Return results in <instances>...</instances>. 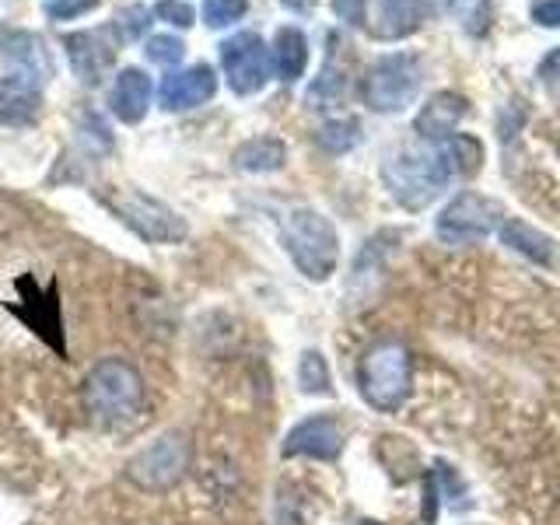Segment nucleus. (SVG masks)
<instances>
[{
	"instance_id": "obj_1",
	"label": "nucleus",
	"mask_w": 560,
	"mask_h": 525,
	"mask_svg": "<svg viewBox=\"0 0 560 525\" xmlns=\"http://www.w3.org/2000/svg\"><path fill=\"white\" fill-rule=\"evenodd\" d=\"M455 175V162L452 154L442 144H402V148H393L385 154L382 162V183L389 189V197L402 207L417 214V210H424L434 203V197L442 192Z\"/></svg>"
},
{
	"instance_id": "obj_2",
	"label": "nucleus",
	"mask_w": 560,
	"mask_h": 525,
	"mask_svg": "<svg viewBox=\"0 0 560 525\" xmlns=\"http://www.w3.org/2000/svg\"><path fill=\"white\" fill-rule=\"evenodd\" d=\"M144 378L127 358L109 354L95 361L92 372L84 375V407L105 428L133 424L144 410Z\"/></svg>"
},
{
	"instance_id": "obj_3",
	"label": "nucleus",
	"mask_w": 560,
	"mask_h": 525,
	"mask_svg": "<svg viewBox=\"0 0 560 525\" xmlns=\"http://www.w3.org/2000/svg\"><path fill=\"white\" fill-rule=\"evenodd\" d=\"M280 242H284V253L291 256L294 270L312 284L329 280L340 262L337 224L315 207H294L280 224Z\"/></svg>"
},
{
	"instance_id": "obj_4",
	"label": "nucleus",
	"mask_w": 560,
	"mask_h": 525,
	"mask_svg": "<svg viewBox=\"0 0 560 525\" xmlns=\"http://www.w3.org/2000/svg\"><path fill=\"white\" fill-rule=\"evenodd\" d=\"M358 389L372 410H399L410 396V350L399 340H382L368 347L358 364Z\"/></svg>"
},
{
	"instance_id": "obj_5",
	"label": "nucleus",
	"mask_w": 560,
	"mask_h": 525,
	"mask_svg": "<svg viewBox=\"0 0 560 525\" xmlns=\"http://www.w3.org/2000/svg\"><path fill=\"white\" fill-rule=\"evenodd\" d=\"M424 84V67L413 52H385L361 78V98L372 113H402Z\"/></svg>"
},
{
	"instance_id": "obj_6",
	"label": "nucleus",
	"mask_w": 560,
	"mask_h": 525,
	"mask_svg": "<svg viewBox=\"0 0 560 525\" xmlns=\"http://www.w3.org/2000/svg\"><path fill=\"white\" fill-rule=\"evenodd\" d=\"M189 463H192L189 438L183 431H165L127 463V480L137 490H148V494H165V490L183 483Z\"/></svg>"
},
{
	"instance_id": "obj_7",
	"label": "nucleus",
	"mask_w": 560,
	"mask_h": 525,
	"mask_svg": "<svg viewBox=\"0 0 560 525\" xmlns=\"http://www.w3.org/2000/svg\"><path fill=\"white\" fill-rule=\"evenodd\" d=\"M109 207L137 238H144L151 245H175L189 235V224L179 210H172L168 203L148 197V192L122 189L109 200Z\"/></svg>"
},
{
	"instance_id": "obj_8",
	"label": "nucleus",
	"mask_w": 560,
	"mask_h": 525,
	"mask_svg": "<svg viewBox=\"0 0 560 525\" xmlns=\"http://www.w3.org/2000/svg\"><path fill=\"white\" fill-rule=\"evenodd\" d=\"M501 221H504V207L498 200L463 189L459 197H452L442 207V214L434 221V235L445 245H472L494 235V228H501Z\"/></svg>"
},
{
	"instance_id": "obj_9",
	"label": "nucleus",
	"mask_w": 560,
	"mask_h": 525,
	"mask_svg": "<svg viewBox=\"0 0 560 525\" xmlns=\"http://www.w3.org/2000/svg\"><path fill=\"white\" fill-rule=\"evenodd\" d=\"M221 67H224L228 88H232L238 98L259 95L262 88H267L270 70H273L270 49L256 32H235L232 39H224L221 43Z\"/></svg>"
},
{
	"instance_id": "obj_10",
	"label": "nucleus",
	"mask_w": 560,
	"mask_h": 525,
	"mask_svg": "<svg viewBox=\"0 0 560 525\" xmlns=\"http://www.w3.org/2000/svg\"><path fill=\"white\" fill-rule=\"evenodd\" d=\"M63 49H67V63L74 70V78L88 88L102 84L109 78V70L116 67V43L102 28L63 35Z\"/></svg>"
},
{
	"instance_id": "obj_11",
	"label": "nucleus",
	"mask_w": 560,
	"mask_h": 525,
	"mask_svg": "<svg viewBox=\"0 0 560 525\" xmlns=\"http://www.w3.org/2000/svg\"><path fill=\"white\" fill-rule=\"evenodd\" d=\"M284 459H319V463H337L343 452V428L326 413L305 417L302 424H294L284 438Z\"/></svg>"
},
{
	"instance_id": "obj_12",
	"label": "nucleus",
	"mask_w": 560,
	"mask_h": 525,
	"mask_svg": "<svg viewBox=\"0 0 560 525\" xmlns=\"http://www.w3.org/2000/svg\"><path fill=\"white\" fill-rule=\"evenodd\" d=\"M0 52H4V63L11 67L8 74H22L39 84H46L52 74H57L52 52L46 49V39L28 28H11L0 35Z\"/></svg>"
},
{
	"instance_id": "obj_13",
	"label": "nucleus",
	"mask_w": 560,
	"mask_h": 525,
	"mask_svg": "<svg viewBox=\"0 0 560 525\" xmlns=\"http://www.w3.org/2000/svg\"><path fill=\"white\" fill-rule=\"evenodd\" d=\"M218 95V74L210 63H192L183 70H172V74L162 81V105L168 113H186V109H197V105L210 102Z\"/></svg>"
},
{
	"instance_id": "obj_14",
	"label": "nucleus",
	"mask_w": 560,
	"mask_h": 525,
	"mask_svg": "<svg viewBox=\"0 0 560 525\" xmlns=\"http://www.w3.org/2000/svg\"><path fill=\"white\" fill-rule=\"evenodd\" d=\"M151 109V78L140 67H122L113 74V88H109V113L127 122V127H137L140 119Z\"/></svg>"
},
{
	"instance_id": "obj_15",
	"label": "nucleus",
	"mask_w": 560,
	"mask_h": 525,
	"mask_svg": "<svg viewBox=\"0 0 560 525\" xmlns=\"http://www.w3.org/2000/svg\"><path fill=\"white\" fill-rule=\"evenodd\" d=\"M466 113H469V102L459 92H438L428 98L424 109L417 113L413 130L420 140H428V144H442V140L455 137V127H459Z\"/></svg>"
},
{
	"instance_id": "obj_16",
	"label": "nucleus",
	"mask_w": 560,
	"mask_h": 525,
	"mask_svg": "<svg viewBox=\"0 0 560 525\" xmlns=\"http://www.w3.org/2000/svg\"><path fill=\"white\" fill-rule=\"evenodd\" d=\"M43 113V84L22 78V74H8L0 78V122L4 127H32Z\"/></svg>"
},
{
	"instance_id": "obj_17",
	"label": "nucleus",
	"mask_w": 560,
	"mask_h": 525,
	"mask_svg": "<svg viewBox=\"0 0 560 525\" xmlns=\"http://www.w3.org/2000/svg\"><path fill=\"white\" fill-rule=\"evenodd\" d=\"M498 235H501V242L508 245V249L518 253V256H525V259H533L536 267L553 270L557 262H560L557 242H553L550 235H542L539 228H533L529 221H522V218H504L501 228H498Z\"/></svg>"
},
{
	"instance_id": "obj_18",
	"label": "nucleus",
	"mask_w": 560,
	"mask_h": 525,
	"mask_svg": "<svg viewBox=\"0 0 560 525\" xmlns=\"http://www.w3.org/2000/svg\"><path fill=\"white\" fill-rule=\"evenodd\" d=\"M270 67H273V74L284 84H294L298 78L305 74V67H308V39H305L302 28H294V25L277 28L273 49H270Z\"/></svg>"
},
{
	"instance_id": "obj_19",
	"label": "nucleus",
	"mask_w": 560,
	"mask_h": 525,
	"mask_svg": "<svg viewBox=\"0 0 560 525\" xmlns=\"http://www.w3.org/2000/svg\"><path fill=\"white\" fill-rule=\"evenodd\" d=\"M428 0H378V25L372 28L375 39H402L417 32L424 22Z\"/></svg>"
},
{
	"instance_id": "obj_20",
	"label": "nucleus",
	"mask_w": 560,
	"mask_h": 525,
	"mask_svg": "<svg viewBox=\"0 0 560 525\" xmlns=\"http://www.w3.org/2000/svg\"><path fill=\"white\" fill-rule=\"evenodd\" d=\"M284 162H288V148H284V140H277V137H253V140H245V144H238L232 154V165L249 175L277 172V168H284Z\"/></svg>"
},
{
	"instance_id": "obj_21",
	"label": "nucleus",
	"mask_w": 560,
	"mask_h": 525,
	"mask_svg": "<svg viewBox=\"0 0 560 525\" xmlns=\"http://www.w3.org/2000/svg\"><path fill=\"white\" fill-rule=\"evenodd\" d=\"M298 385H302V393H308V396H329L332 393L329 364L319 350H305V354L298 358Z\"/></svg>"
},
{
	"instance_id": "obj_22",
	"label": "nucleus",
	"mask_w": 560,
	"mask_h": 525,
	"mask_svg": "<svg viewBox=\"0 0 560 525\" xmlns=\"http://www.w3.org/2000/svg\"><path fill=\"white\" fill-rule=\"evenodd\" d=\"M315 140H319V148L329 151V154H347L350 148H358L361 122L358 119H329V122H323V127H319Z\"/></svg>"
},
{
	"instance_id": "obj_23",
	"label": "nucleus",
	"mask_w": 560,
	"mask_h": 525,
	"mask_svg": "<svg viewBox=\"0 0 560 525\" xmlns=\"http://www.w3.org/2000/svg\"><path fill=\"white\" fill-rule=\"evenodd\" d=\"M148 25H151V11L144 4H127L119 8L116 18H113V32L119 43H137L148 35Z\"/></svg>"
},
{
	"instance_id": "obj_24",
	"label": "nucleus",
	"mask_w": 560,
	"mask_h": 525,
	"mask_svg": "<svg viewBox=\"0 0 560 525\" xmlns=\"http://www.w3.org/2000/svg\"><path fill=\"white\" fill-rule=\"evenodd\" d=\"M445 148H448L452 162H455V172H463V175H477L480 172V162H483L480 140H472L466 133H455V137L445 140Z\"/></svg>"
},
{
	"instance_id": "obj_25",
	"label": "nucleus",
	"mask_w": 560,
	"mask_h": 525,
	"mask_svg": "<svg viewBox=\"0 0 560 525\" xmlns=\"http://www.w3.org/2000/svg\"><path fill=\"white\" fill-rule=\"evenodd\" d=\"M249 0H203V25L207 28H228L245 18Z\"/></svg>"
},
{
	"instance_id": "obj_26",
	"label": "nucleus",
	"mask_w": 560,
	"mask_h": 525,
	"mask_svg": "<svg viewBox=\"0 0 560 525\" xmlns=\"http://www.w3.org/2000/svg\"><path fill=\"white\" fill-rule=\"evenodd\" d=\"M144 57L158 67H175L186 57V43L175 39V35H151L144 43Z\"/></svg>"
},
{
	"instance_id": "obj_27",
	"label": "nucleus",
	"mask_w": 560,
	"mask_h": 525,
	"mask_svg": "<svg viewBox=\"0 0 560 525\" xmlns=\"http://www.w3.org/2000/svg\"><path fill=\"white\" fill-rule=\"evenodd\" d=\"M343 95V74L337 67H323L319 81L308 88V105L312 109H326L329 102H337Z\"/></svg>"
},
{
	"instance_id": "obj_28",
	"label": "nucleus",
	"mask_w": 560,
	"mask_h": 525,
	"mask_svg": "<svg viewBox=\"0 0 560 525\" xmlns=\"http://www.w3.org/2000/svg\"><path fill=\"white\" fill-rule=\"evenodd\" d=\"M154 18H162V22L172 25V28H192V22H197V11H192L186 0H158Z\"/></svg>"
},
{
	"instance_id": "obj_29",
	"label": "nucleus",
	"mask_w": 560,
	"mask_h": 525,
	"mask_svg": "<svg viewBox=\"0 0 560 525\" xmlns=\"http://www.w3.org/2000/svg\"><path fill=\"white\" fill-rule=\"evenodd\" d=\"M102 0H43V11L52 22H74V18L95 11Z\"/></svg>"
},
{
	"instance_id": "obj_30",
	"label": "nucleus",
	"mask_w": 560,
	"mask_h": 525,
	"mask_svg": "<svg viewBox=\"0 0 560 525\" xmlns=\"http://www.w3.org/2000/svg\"><path fill=\"white\" fill-rule=\"evenodd\" d=\"M533 22L539 28H560V0H536V4H533Z\"/></svg>"
},
{
	"instance_id": "obj_31",
	"label": "nucleus",
	"mask_w": 560,
	"mask_h": 525,
	"mask_svg": "<svg viewBox=\"0 0 560 525\" xmlns=\"http://www.w3.org/2000/svg\"><path fill=\"white\" fill-rule=\"evenodd\" d=\"M332 11L350 25H364V0H332Z\"/></svg>"
},
{
	"instance_id": "obj_32",
	"label": "nucleus",
	"mask_w": 560,
	"mask_h": 525,
	"mask_svg": "<svg viewBox=\"0 0 560 525\" xmlns=\"http://www.w3.org/2000/svg\"><path fill=\"white\" fill-rule=\"evenodd\" d=\"M354 525H378V522H368V518H361V522H354Z\"/></svg>"
}]
</instances>
